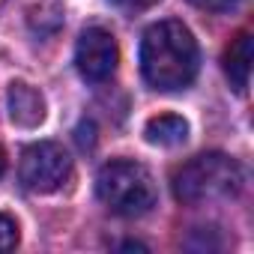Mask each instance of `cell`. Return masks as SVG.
<instances>
[{"label":"cell","instance_id":"obj_1","mask_svg":"<svg viewBox=\"0 0 254 254\" xmlns=\"http://www.w3.org/2000/svg\"><path fill=\"white\" fill-rule=\"evenodd\" d=\"M200 66V51L191 30L183 21H159L147 27L141 39V72L153 90H186Z\"/></svg>","mask_w":254,"mask_h":254},{"label":"cell","instance_id":"obj_2","mask_svg":"<svg viewBox=\"0 0 254 254\" xmlns=\"http://www.w3.org/2000/svg\"><path fill=\"white\" fill-rule=\"evenodd\" d=\"M242 168L236 159L224 153H203L177 168L174 174V197L186 206L212 203L224 197H236L242 191Z\"/></svg>","mask_w":254,"mask_h":254},{"label":"cell","instance_id":"obj_3","mask_svg":"<svg viewBox=\"0 0 254 254\" xmlns=\"http://www.w3.org/2000/svg\"><path fill=\"white\" fill-rule=\"evenodd\" d=\"M99 200L123 218H141L156 206V183L153 174L135 159H114L102 165L96 177Z\"/></svg>","mask_w":254,"mask_h":254},{"label":"cell","instance_id":"obj_4","mask_svg":"<svg viewBox=\"0 0 254 254\" xmlns=\"http://www.w3.org/2000/svg\"><path fill=\"white\" fill-rule=\"evenodd\" d=\"M72 177V159L69 153L54 144V141H39L30 144L21 153V183L30 191L39 194H51L57 191L66 180Z\"/></svg>","mask_w":254,"mask_h":254},{"label":"cell","instance_id":"obj_5","mask_svg":"<svg viewBox=\"0 0 254 254\" xmlns=\"http://www.w3.org/2000/svg\"><path fill=\"white\" fill-rule=\"evenodd\" d=\"M117 63H120V48H117V39L111 36V30L87 27L75 45V66H78L81 78L90 84H102L117 72Z\"/></svg>","mask_w":254,"mask_h":254},{"label":"cell","instance_id":"obj_6","mask_svg":"<svg viewBox=\"0 0 254 254\" xmlns=\"http://www.w3.org/2000/svg\"><path fill=\"white\" fill-rule=\"evenodd\" d=\"M6 102H9V120L15 126H24V129H33L45 120V99L36 87L24 84V81H12L9 93H6Z\"/></svg>","mask_w":254,"mask_h":254},{"label":"cell","instance_id":"obj_7","mask_svg":"<svg viewBox=\"0 0 254 254\" xmlns=\"http://www.w3.org/2000/svg\"><path fill=\"white\" fill-rule=\"evenodd\" d=\"M221 66H224V75H227L230 87L236 93H245L248 81H251V33L248 30H242L230 39V45L224 48Z\"/></svg>","mask_w":254,"mask_h":254},{"label":"cell","instance_id":"obj_8","mask_svg":"<svg viewBox=\"0 0 254 254\" xmlns=\"http://www.w3.org/2000/svg\"><path fill=\"white\" fill-rule=\"evenodd\" d=\"M144 138L156 147H177L189 138V123L177 114H159V117L147 120Z\"/></svg>","mask_w":254,"mask_h":254},{"label":"cell","instance_id":"obj_9","mask_svg":"<svg viewBox=\"0 0 254 254\" xmlns=\"http://www.w3.org/2000/svg\"><path fill=\"white\" fill-rule=\"evenodd\" d=\"M18 245V224L9 215H0V251H12Z\"/></svg>","mask_w":254,"mask_h":254},{"label":"cell","instance_id":"obj_10","mask_svg":"<svg viewBox=\"0 0 254 254\" xmlns=\"http://www.w3.org/2000/svg\"><path fill=\"white\" fill-rule=\"evenodd\" d=\"M189 3L197 9H206V12H233L242 0H189Z\"/></svg>","mask_w":254,"mask_h":254},{"label":"cell","instance_id":"obj_11","mask_svg":"<svg viewBox=\"0 0 254 254\" xmlns=\"http://www.w3.org/2000/svg\"><path fill=\"white\" fill-rule=\"evenodd\" d=\"M117 6H123V9H129V12H141V9H150V6H156L159 0H114Z\"/></svg>","mask_w":254,"mask_h":254},{"label":"cell","instance_id":"obj_12","mask_svg":"<svg viewBox=\"0 0 254 254\" xmlns=\"http://www.w3.org/2000/svg\"><path fill=\"white\" fill-rule=\"evenodd\" d=\"M3 171H6V156H3V147H0V177H3Z\"/></svg>","mask_w":254,"mask_h":254}]
</instances>
